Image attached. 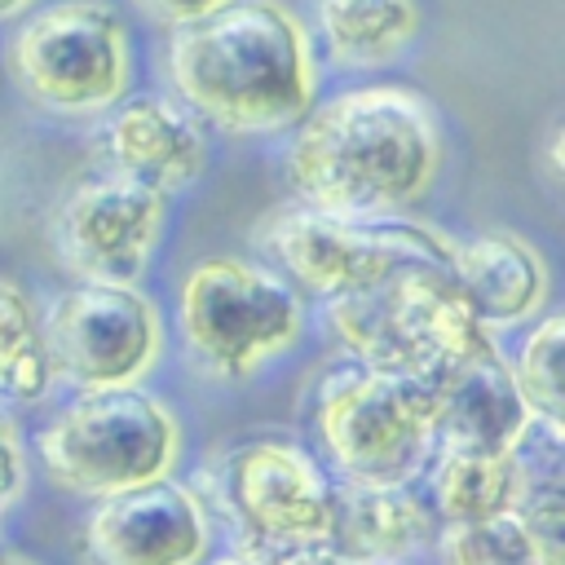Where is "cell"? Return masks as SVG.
<instances>
[{
  "instance_id": "1",
  "label": "cell",
  "mask_w": 565,
  "mask_h": 565,
  "mask_svg": "<svg viewBox=\"0 0 565 565\" xmlns=\"http://www.w3.org/2000/svg\"><path fill=\"white\" fill-rule=\"evenodd\" d=\"M282 137L296 203L344 221L406 216L428 199L446 159L433 102L393 79L318 97Z\"/></svg>"
},
{
  "instance_id": "2",
  "label": "cell",
  "mask_w": 565,
  "mask_h": 565,
  "mask_svg": "<svg viewBox=\"0 0 565 565\" xmlns=\"http://www.w3.org/2000/svg\"><path fill=\"white\" fill-rule=\"evenodd\" d=\"M159 66L172 97L230 137H282L322 93L309 22L287 0H230L172 26Z\"/></svg>"
},
{
  "instance_id": "3",
  "label": "cell",
  "mask_w": 565,
  "mask_h": 565,
  "mask_svg": "<svg viewBox=\"0 0 565 565\" xmlns=\"http://www.w3.org/2000/svg\"><path fill=\"white\" fill-rule=\"evenodd\" d=\"M327 327L353 362L433 384L490 327L477 322L446 265L402 260L366 287L322 300Z\"/></svg>"
},
{
  "instance_id": "4",
  "label": "cell",
  "mask_w": 565,
  "mask_h": 565,
  "mask_svg": "<svg viewBox=\"0 0 565 565\" xmlns=\"http://www.w3.org/2000/svg\"><path fill=\"white\" fill-rule=\"evenodd\" d=\"M40 468L53 486L102 499L159 477L181 459V424L141 384L79 388L35 437Z\"/></svg>"
},
{
  "instance_id": "5",
  "label": "cell",
  "mask_w": 565,
  "mask_h": 565,
  "mask_svg": "<svg viewBox=\"0 0 565 565\" xmlns=\"http://www.w3.org/2000/svg\"><path fill=\"white\" fill-rule=\"evenodd\" d=\"M313 437L335 481L415 486L437 450L433 388L366 362L335 366L313 393Z\"/></svg>"
},
{
  "instance_id": "6",
  "label": "cell",
  "mask_w": 565,
  "mask_h": 565,
  "mask_svg": "<svg viewBox=\"0 0 565 565\" xmlns=\"http://www.w3.org/2000/svg\"><path fill=\"white\" fill-rule=\"evenodd\" d=\"M177 327L199 371L243 380L300 340L305 300L260 260L203 256L177 282Z\"/></svg>"
},
{
  "instance_id": "7",
  "label": "cell",
  "mask_w": 565,
  "mask_h": 565,
  "mask_svg": "<svg viewBox=\"0 0 565 565\" xmlns=\"http://www.w3.org/2000/svg\"><path fill=\"white\" fill-rule=\"evenodd\" d=\"M4 66L40 110L102 115L132 84V31L110 0H44L13 22Z\"/></svg>"
},
{
  "instance_id": "8",
  "label": "cell",
  "mask_w": 565,
  "mask_h": 565,
  "mask_svg": "<svg viewBox=\"0 0 565 565\" xmlns=\"http://www.w3.org/2000/svg\"><path fill=\"white\" fill-rule=\"evenodd\" d=\"M256 243L296 291L327 300L366 287L371 278H380L402 260L446 265L455 238L411 212L384 221H344L309 203H287L256 225Z\"/></svg>"
},
{
  "instance_id": "9",
  "label": "cell",
  "mask_w": 565,
  "mask_h": 565,
  "mask_svg": "<svg viewBox=\"0 0 565 565\" xmlns=\"http://www.w3.org/2000/svg\"><path fill=\"white\" fill-rule=\"evenodd\" d=\"M216 503L247 552L274 556L331 539L335 477L296 441H243L216 463Z\"/></svg>"
},
{
  "instance_id": "10",
  "label": "cell",
  "mask_w": 565,
  "mask_h": 565,
  "mask_svg": "<svg viewBox=\"0 0 565 565\" xmlns=\"http://www.w3.org/2000/svg\"><path fill=\"white\" fill-rule=\"evenodd\" d=\"M44 344L75 388L141 384L163 353V318L137 282H75L49 300Z\"/></svg>"
},
{
  "instance_id": "11",
  "label": "cell",
  "mask_w": 565,
  "mask_h": 565,
  "mask_svg": "<svg viewBox=\"0 0 565 565\" xmlns=\"http://www.w3.org/2000/svg\"><path fill=\"white\" fill-rule=\"evenodd\" d=\"M163 234V194L110 168L84 177L53 212V247L79 282H137Z\"/></svg>"
},
{
  "instance_id": "12",
  "label": "cell",
  "mask_w": 565,
  "mask_h": 565,
  "mask_svg": "<svg viewBox=\"0 0 565 565\" xmlns=\"http://www.w3.org/2000/svg\"><path fill=\"white\" fill-rule=\"evenodd\" d=\"M207 547L212 516L177 477L93 499L79 534L84 565H199Z\"/></svg>"
},
{
  "instance_id": "13",
  "label": "cell",
  "mask_w": 565,
  "mask_h": 565,
  "mask_svg": "<svg viewBox=\"0 0 565 565\" xmlns=\"http://www.w3.org/2000/svg\"><path fill=\"white\" fill-rule=\"evenodd\" d=\"M93 141L110 172L132 177L163 199L190 190L212 154L207 124L172 93H124L102 110Z\"/></svg>"
},
{
  "instance_id": "14",
  "label": "cell",
  "mask_w": 565,
  "mask_h": 565,
  "mask_svg": "<svg viewBox=\"0 0 565 565\" xmlns=\"http://www.w3.org/2000/svg\"><path fill=\"white\" fill-rule=\"evenodd\" d=\"M428 388H433L437 446H450V450L503 455L525 428V419L534 415L516 388L512 362L499 349L494 331L481 335L468 353H459Z\"/></svg>"
},
{
  "instance_id": "15",
  "label": "cell",
  "mask_w": 565,
  "mask_h": 565,
  "mask_svg": "<svg viewBox=\"0 0 565 565\" xmlns=\"http://www.w3.org/2000/svg\"><path fill=\"white\" fill-rule=\"evenodd\" d=\"M446 269L463 291L468 309L477 313V322L490 331H508L539 318L552 291L547 260L530 238L512 230H481L455 238Z\"/></svg>"
},
{
  "instance_id": "16",
  "label": "cell",
  "mask_w": 565,
  "mask_h": 565,
  "mask_svg": "<svg viewBox=\"0 0 565 565\" xmlns=\"http://www.w3.org/2000/svg\"><path fill=\"white\" fill-rule=\"evenodd\" d=\"M437 516L402 481H335L331 539L344 556L362 565H406L424 543H433Z\"/></svg>"
},
{
  "instance_id": "17",
  "label": "cell",
  "mask_w": 565,
  "mask_h": 565,
  "mask_svg": "<svg viewBox=\"0 0 565 565\" xmlns=\"http://www.w3.org/2000/svg\"><path fill=\"white\" fill-rule=\"evenodd\" d=\"M424 26L419 0H313V49L335 71H375L397 62Z\"/></svg>"
},
{
  "instance_id": "18",
  "label": "cell",
  "mask_w": 565,
  "mask_h": 565,
  "mask_svg": "<svg viewBox=\"0 0 565 565\" xmlns=\"http://www.w3.org/2000/svg\"><path fill=\"white\" fill-rule=\"evenodd\" d=\"M508 455V508L530 525L547 565H561L565 534V433L552 415H530Z\"/></svg>"
},
{
  "instance_id": "19",
  "label": "cell",
  "mask_w": 565,
  "mask_h": 565,
  "mask_svg": "<svg viewBox=\"0 0 565 565\" xmlns=\"http://www.w3.org/2000/svg\"><path fill=\"white\" fill-rule=\"evenodd\" d=\"M53 384L57 375L44 344V309L18 278L0 274V397L40 402Z\"/></svg>"
},
{
  "instance_id": "20",
  "label": "cell",
  "mask_w": 565,
  "mask_h": 565,
  "mask_svg": "<svg viewBox=\"0 0 565 565\" xmlns=\"http://www.w3.org/2000/svg\"><path fill=\"white\" fill-rule=\"evenodd\" d=\"M419 477L437 521H472L508 508V455L437 446Z\"/></svg>"
},
{
  "instance_id": "21",
  "label": "cell",
  "mask_w": 565,
  "mask_h": 565,
  "mask_svg": "<svg viewBox=\"0 0 565 565\" xmlns=\"http://www.w3.org/2000/svg\"><path fill=\"white\" fill-rule=\"evenodd\" d=\"M433 552L437 565H547L530 525L512 508L472 521H437Z\"/></svg>"
},
{
  "instance_id": "22",
  "label": "cell",
  "mask_w": 565,
  "mask_h": 565,
  "mask_svg": "<svg viewBox=\"0 0 565 565\" xmlns=\"http://www.w3.org/2000/svg\"><path fill=\"white\" fill-rule=\"evenodd\" d=\"M561 344H565V318L561 313H539V322L521 335L512 362L516 388L534 415L561 419Z\"/></svg>"
},
{
  "instance_id": "23",
  "label": "cell",
  "mask_w": 565,
  "mask_h": 565,
  "mask_svg": "<svg viewBox=\"0 0 565 565\" xmlns=\"http://www.w3.org/2000/svg\"><path fill=\"white\" fill-rule=\"evenodd\" d=\"M150 22H159V26H190V22H203L207 13H216V9H225L230 0H132Z\"/></svg>"
},
{
  "instance_id": "24",
  "label": "cell",
  "mask_w": 565,
  "mask_h": 565,
  "mask_svg": "<svg viewBox=\"0 0 565 565\" xmlns=\"http://www.w3.org/2000/svg\"><path fill=\"white\" fill-rule=\"evenodd\" d=\"M265 565H362V561L344 556L335 543H305V547H282L265 556Z\"/></svg>"
},
{
  "instance_id": "25",
  "label": "cell",
  "mask_w": 565,
  "mask_h": 565,
  "mask_svg": "<svg viewBox=\"0 0 565 565\" xmlns=\"http://www.w3.org/2000/svg\"><path fill=\"white\" fill-rule=\"evenodd\" d=\"M199 565H265V556L260 552H225V556H203Z\"/></svg>"
},
{
  "instance_id": "26",
  "label": "cell",
  "mask_w": 565,
  "mask_h": 565,
  "mask_svg": "<svg viewBox=\"0 0 565 565\" xmlns=\"http://www.w3.org/2000/svg\"><path fill=\"white\" fill-rule=\"evenodd\" d=\"M31 4H35V0H0V22H13V18H22Z\"/></svg>"
},
{
  "instance_id": "27",
  "label": "cell",
  "mask_w": 565,
  "mask_h": 565,
  "mask_svg": "<svg viewBox=\"0 0 565 565\" xmlns=\"http://www.w3.org/2000/svg\"><path fill=\"white\" fill-rule=\"evenodd\" d=\"M9 433H18V428H13V415H9V406L0 397V437H9Z\"/></svg>"
},
{
  "instance_id": "28",
  "label": "cell",
  "mask_w": 565,
  "mask_h": 565,
  "mask_svg": "<svg viewBox=\"0 0 565 565\" xmlns=\"http://www.w3.org/2000/svg\"><path fill=\"white\" fill-rule=\"evenodd\" d=\"M0 565H31V561H13V556H4V561H0Z\"/></svg>"
}]
</instances>
